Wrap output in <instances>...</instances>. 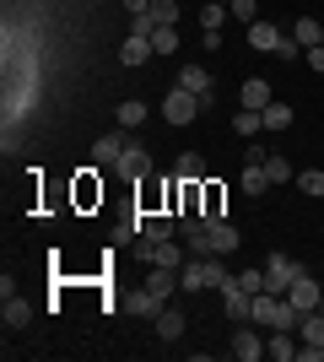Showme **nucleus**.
Masks as SVG:
<instances>
[{"mask_svg": "<svg viewBox=\"0 0 324 362\" xmlns=\"http://www.w3.org/2000/svg\"><path fill=\"white\" fill-rule=\"evenodd\" d=\"M222 22H227V6H222V0H205L200 6V33H222Z\"/></svg>", "mask_w": 324, "mask_h": 362, "instance_id": "24", "label": "nucleus"}, {"mask_svg": "<svg viewBox=\"0 0 324 362\" xmlns=\"http://www.w3.org/2000/svg\"><path fill=\"white\" fill-rule=\"evenodd\" d=\"M0 314H6V330H22V325H28V319H32V308H28V303H22V298H16V292H11Z\"/></svg>", "mask_w": 324, "mask_h": 362, "instance_id": "23", "label": "nucleus"}, {"mask_svg": "<svg viewBox=\"0 0 324 362\" xmlns=\"http://www.w3.org/2000/svg\"><path fill=\"white\" fill-rule=\"evenodd\" d=\"M297 189H303L308 200H319V195H324V168H308V173H297Z\"/></svg>", "mask_w": 324, "mask_h": 362, "instance_id": "28", "label": "nucleus"}, {"mask_svg": "<svg viewBox=\"0 0 324 362\" xmlns=\"http://www.w3.org/2000/svg\"><path fill=\"white\" fill-rule=\"evenodd\" d=\"M114 119H119L124 130H140V124H146V103H140V98H130V103H119V114H114Z\"/></svg>", "mask_w": 324, "mask_h": 362, "instance_id": "25", "label": "nucleus"}, {"mask_svg": "<svg viewBox=\"0 0 324 362\" xmlns=\"http://www.w3.org/2000/svg\"><path fill=\"white\" fill-rule=\"evenodd\" d=\"M303 276V265L297 259H287V255H270V265H265V292H287Z\"/></svg>", "mask_w": 324, "mask_h": 362, "instance_id": "5", "label": "nucleus"}, {"mask_svg": "<svg viewBox=\"0 0 324 362\" xmlns=\"http://www.w3.org/2000/svg\"><path fill=\"white\" fill-rule=\"evenodd\" d=\"M119 173H130V179H146V173H152V157H146V146H124V157L119 163Z\"/></svg>", "mask_w": 324, "mask_h": 362, "instance_id": "18", "label": "nucleus"}, {"mask_svg": "<svg viewBox=\"0 0 324 362\" xmlns=\"http://www.w3.org/2000/svg\"><path fill=\"white\" fill-rule=\"evenodd\" d=\"M222 6H232V0H222Z\"/></svg>", "mask_w": 324, "mask_h": 362, "instance_id": "36", "label": "nucleus"}, {"mask_svg": "<svg viewBox=\"0 0 324 362\" xmlns=\"http://www.w3.org/2000/svg\"><path fill=\"white\" fill-rule=\"evenodd\" d=\"M238 287H244L248 298H260L265 292V271H238Z\"/></svg>", "mask_w": 324, "mask_h": 362, "instance_id": "32", "label": "nucleus"}, {"mask_svg": "<svg viewBox=\"0 0 324 362\" xmlns=\"http://www.w3.org/2000/svg\"><path fill=\"white\" fill-rule=\"evenodd\" d=\"M222 308H227V319H232V325H248V319H254V298H248V292L238 287V276H232L227 287H222Z\"/></svg>", "mask_w": 324, "mask_h": 362, "instance_id": "6", "label": "nucleus"}, {"mask_svg": "<svg viewBox=\"0 0 324 362\" xmlns=\"http://www.w3.org/2000/svg\"><path fill=\"white\" fill-rule=\"evenodd\" d=\"M265 189H270V173H265V163H260V168L244 163V195H248V200H260Z\"/></svg>", "mask_w": 324, "mask_h": 362, "instance_id": "20", "label": "nucleus"}, {"mask_svg": "<svg viewBox=\"0 0 324 362\" xmlns=\"http://www.w3.org/2000/svg\"><path fill=\"white\" fill-rule=\"evenodd\" d=\"M276 44H281V28L276 22H248V49H260V54H276Z\"/></svg>", "mask_w": 324, "mask_h": 362, "instance_id": "11", "label": "nucleus"}, {"mask_svg": "<svg viewBox=\"0 0 324 362\" xmlns=\"http://www.w3.org/2000/svg\"><path fill=\"white\" fill-rule=\"evenodd\" d=\"M179 287H184V281H179V271H162V265H152V276H146V292H157V298L168 303V298H179Z\"/></svg>", "mask_w": 324, "mask_h": 362, "instance_id": "15", "label": "nucleus"}, {"mask_svg": "<svg viewBox=\"0 0 324 362\" xmlns=\"http://www.w3.org/2000/svg\"><path fill=\"white\" fill-rule=\"evenodd\" d=\"M179 179H189V184L205 179V157L200 151H184V157H179Z\"/></svg>", "mask_w": 324, "mask_h": 362, "instance_id": "26", "label": "nucleus"}, {"mask_svg": "<svg viewBox=\"0 0 324 362\" xmlns=\"http://www.w3.org/2000/svg\"><path fill=\"white\" fill-rule=\"evenodd\" d=\"M205 227H211V255H238V227L222 222V216H205Z\"/></svg>", "mask_w": 324, "mask_h": 362, "instance_id": "8", "label": "nucleus"}, {"mask_svg": "<svg viewBox=\"0 0 324 362\" xmlns=\"http://www.w3.org/2000/svg\"><path fill=\"white\" fill-rule=\"evenodd\" d=\"M140 259H146V265H162V271H179V265H184V249L173 238H157V243L140 238Z\"/></svg>", "mask_w": 324, "mask_h": 362, "instance_id": "4", "label": "nucleus"}, {"mask_svg": "<svg viewBox=\"0 0 324 362\" xmlns=\"http://www.w3.org/2000/svg\"><path fill=\"white\" fill-rule=\"evenodd\" d=\"M232 357H238V362H260V357H265V335H260V325H254V319L232 330Z\"/></svg>", "mask_w": 324, "mask_h": 362, "instance_id": "3", "label": "nucleus"}, {"mask_svg": "<svg viewBox=\"0 0 324 362\" xmlns=\"http://www.w3.org/2000/svg\"><path fill=\"white\" fill-rule=\"evenodd\" d=\"M319 308H324V303H319Z\"/></svg>", "mask_w": 324, "mask_h": 362, "instance_id": "37", "label": "nucleus"}, {"mask_svg": "<svg viewBox=\"0 0 324 362\" xmlns=\"http://www.w3.org/2000/svg\"><path fill=\"white\" fill-rule=\"evenodd\" d=\"M232 130H238V136H254V130H265V119L254 108H238V114H232Z\"/></svg>", "mask_w": 324, "mask_h": 362, "instance_id": "29", "label": "nucleus"}, {"mask_svg": "<svg viewBox=\"0 0 324 362\" xmlns=\"http://www.w3.org/2000/svg\"><path fill=\"white\" fill-rule=\"evenodd\" d=\"M297 346H303V341H297V330H270V341H265V351H270L276 362H292Z\"/></svg>", "mask_w": 324, "mask_h": 362, "instance_id": "17", "label": "nucleus"}, {"mask_svg": "<svg viewBox=\"0 0 324 362\" xmlns=\"http://www.w3.org/2000/svg\"><path fill=\"white\" fill-rule=\"evenodd\" d=\"M179 281H184V292H222L232 276H227V265H222V255H195V259H184Z\"/></svg>", "mask_w": 324, "mask_h": 362, "instance_id": "1", "label": "nucleus"}, {"mask_svg": "<svg viewBox=\"0 0 324 362\" xmlns=\"http://www.w3.org/2000/svg\"><path fill=\"white\" fill-rule=\"evenodd\" d=\"M260 119H265V130H287V124H292V103H276V98H270V103L260 108Z\"/></svg>", "mask_w": 324, "mask_h": 362, "instance_id": "21", "label": "nucleus"}, {"mask_svg": "<svg viewBox=\"0 0 324 362\" xmlns=\"http://www.w3.org/2000/svg\"><path fill=\"white\" fill-rule=\"evenodd\" d=\"M124 146H130V141H124V124H119V130L97 136V146H92V163H119V157H124Z\"/></svg>", "mask_w": 324, "mask_h": 362, "instance_id": "12", "label": "nucleus"}, {"mask_svg": "<svg viewBox=\"0 0 324 362\" xmlns=\"http://www.w3.org/2000/svg\"><path fill=\"white\" fill-rule=\"evenodd\" d=\"M308 65H313V71H324V44H319V49H308Z\"/></svg>", "mask_w": 324, "mask_h": 362, "instance_id": "35", "label": "nucleus"}, {"mask_svg": "<svg viewBox=\"0 0 324 362\" xmlns=\"http://www.w3.org/2000/svg\"><path fill=\"white\" fill-rule=\"evenodd\" d=\"M292 38H297L303 49H319V44H324V28L313 22V16H297V22H292Z\"/></svg>", "mask_w": 324, "mask_h": 362, "instance_id": "19", "label": "nucleus"}, {"mask_svg": "<svg viewBox=\"0 0 324 362\" xmlns=\"http://www.w3.org/2000/svg\"><path fill=\"white\" fill-rule=\"evenodd\" d=\"M152 49H157V54H173V49H179V33H173V28H157L152 33Z\"/></svg>", "mask_w": 324, "mask_h": 362, "instance_id": "31", "label": "nucleus"}, {"mask_svg": "<svg viewBox=\"0 0 324 362\" xmlns=\"http://www.w3.org/2000/svg\"><path fill=\"white\" fill-rule=\"evenodd\" d=\"M227 11L238 16V22H260V0H232Z\"/></svg>", "mask_w": 324, "mask_h": 362, "instance_id": "33", "label": "nucleus"}, {"mask_svg": "<svg viewBox=\"0 0 324 362\" xmlns=\"http://www.w3.org/2000/svg\"><path fill=\"white\" fill-rule=\"evenodd\" d=\"M179 233V216H162V211H140V238L157 243V238H173Z\"/></svg>", "mask_w": 324, "mask_h": 362, "instance_id": "10", "label": "nucleus"}, {"mask_svg": "<svg viewBox=\"0 0 324 362\" xmlns=\"http://www.w3.org/2000/svg\"><path fill=\"white\" fill-rule=\"evenodd\" d=\"M173 87H184V92H195V98H205V108H211V71H205V65H184Z\"/></svg>", "mask_w": 324, "mask_h": 362, "instance_id": "9", "label": "nucleus"}, {"mask_svg": "<svg viewBox=\"0 0 324 362\" xmlns=\"http://www.w3.org/2000/svg\"><path fill=\"white\" fill-rule=\"evenodd\" d=\"M124 308H130L136 319H157L162 308H168V303L157 298V292H146V287H140V292H130V298H124Z\"/></svg>", "mask_w": 324, "mask_h": 362, "instance_id": "16", "label": "nucleus"}, {"mask_svg": "<svg viewBox=\"0 0 324 362\" xmlns=\"http://www.w3.org/2000/svg\"><path fill=\"white\" fill-rule=\"evenodd\" d=\"M152 325H157V335H162V341H179V335H184V314H179V308H162Z\"/></svg>", "mask_w": 324, "mask_h": 362, "instance_id": "22", "label": "nucleus"}, {"mask_svg": "<svg viewBox=\"0 0 324 362\" xmlns=\"http://www.w3.org/2000/svg\"><path fill=\"white\" fill-rule=\"evenodd\" d=\"M152 28H173V22H179V0H152Z\"/></svg>", "mask_w": 324, "mask_h": 362, "instance_id": "27", "label": "nucleus"}, {"mask_svg": "<svg viewBox=\"0 0 324 362\" xmlns=\"http://www.w3.org/2000/svg\"><path fill=\"white\" fill-rule=\"evenodd\" d=\"M124 11H130V16H146V11H152V0H124Z\"/></svg>", "mask_w": 324, "mask_h": 362, "instance_id": "34", "label": "nucleus"}, {"mask_svg": "<svg viewBox=\"0 0 324 362\" xmlns=\"http://www.w3.org/2000/svg\"><path fill=\"white\" fill-rule=\"evenodd\" d=\"M238 103H244V108H254V114H260V108L270 103V81H265V76H248L244 87H238Z\"/></svg>", "mask_w": 324, "mask_h": 362, "instance_id": "13", "label": "nucleus"}, {"mask_svg": "<svg viewBox=\"0 0 324 362\" xmlns=\"http://www.w3.org/2000/svg\"><path fill=\"white\" fill-rule=\"evenodd\" d=\"M200 108H205V98H195V92H184V87H173L168 98H162V119H168L173 130H184V124L195 119Z\"/></svg>", "mask_w": 324, "mask_h": 362, "instance_id": "2", "label": "nucleus"}, {"mask_svg": "<svg viewBox=\"0 0 324 362\" xmlns=\"http://www.w3.org/2000/svg\"><path fill=\"white\" fill-rule=\"evenodd\" d=\"M152 54H157V49H152V38H140V33H130V38L119 44V65H146Z\"/></svg>", "mask_w": 324, "mask_h": 362, "instance_id": "14", "label": "nucleus"}, {"mask_svg": "<svg viewBox=\"0 0 324 362\" xmlns=\"http://www.w3.org/2000/svg\"><path fill=\"white\" fill-rule=\"evenodd\" d=\"M287 298H292V308H297V314H313V308H319V303H324V287H319V281H313L308 271H303V276H297V281H292V287H287Z\"/></svg>", "mask_w": 324, "mask_h": 362, "instance_id": "7", "label": "nucleus"}, {"mask_svg": "<svg viewBox=\"0 0 324 362\" xmlns=\"http://www.w3.org/2000/svg\"><path fill=\"white\" fill-rule=\"evenodd\" d=\"M265 173H270V184H287V179H297V173H292V163H287V157H276V151L265 157Z\"/></svg>", "mask_w": 324, "mask_h": 362, "instance_id": "30", "label": "nucleus"}]
</instances>
